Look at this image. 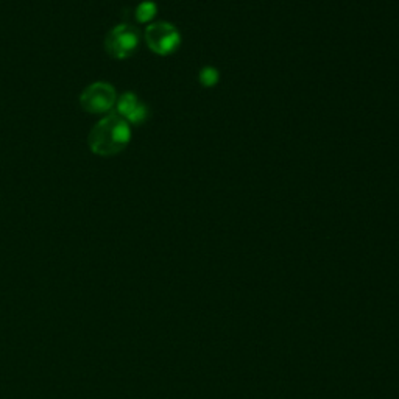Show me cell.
<instances>
[{
  "label": "cell",
  "mask_w": 399,
  "mask_h": 399,
  "mask_svg": "<svg viewBox=\"0 0 399 399\" xmlns=\"http://www.w3.org/2000/svg\"><path fill=\"white\" fill-rule=\"evenodd\" d=\"M131 140L130 123L113 113L101 119L92 128L88 137V144L92 153L99 156H114L123 152Z\"/></svg>",
  "instance_id": "1"
},
{
  "label": "cell",
  "mask_w": 399,
  "mask_h": 399,
  "mask_svg": "<svg viewBox=\"0 0 399 399\" xmlns=\"http://www.w3.org/2000/svg\"><path fill=\"white\" fill-rule=\"evenodd\" d=\"M145 43L148 49L161 57H169L181 45V35L175 26L169 22H154L145 30Z\"/></svg>",
  "instance_id": "2"
},
{
  "label": "cell",
  "mask_w": 399,
  "mask_h": 399,
  "mask_svg": "<svg viewBox=\"0 0 399 399\" xmlns=\"http://www.w3.org/2000/svg\"><path fill=\"white\" fill-rule=\"evenodd\" d=\"M139 47V33L130 23H120L114 27L105 39V49L109 57L125 60L135 55Z\"/></svg>",
  "instance_id": "3"
},
{
  "label": "cell",
  "mask_w": 399,
  "mask_h": 399,
  "mask_svg": "<svg viewBox=\"0 0 399 399\" xmlns=\"http://www.w3.org/2000/svg\"><path fill=\"white\" fill-rule=\"evenodd\" d=\"M117 101L116 89L111 84L97 82L88 86L82 94L80 105L86 113L91 114H101L111 111L113 106Z\"/></svg>",
  "instance_id": "4"
},
{
  "label": "cell",
  "mask_w": 399,
  "mask_h": 399,
  "mask_svg": "<svg viewBox=\"0 0 399 399\" xmlns=\"http://www.w3.org/2000/svg\"><path fill=\"white\" fill-rule=\"evenodd\" d=\"M117 114L130 125H140L148 119V108L136 94L125 92L116 101Z\"/></svg>",
  "instance_id": "5"
},
{
  "label": "cell",
  "mask_w": 399,
  "mask_h": 399,
  "mask_svg": "<svg viewBox=\"0 0 399 399\" xmlns=\"http://www.w3.org/2000/svg\"><path fill=\"white\" fill-rule=\"evenodd\" d=\"M156 14H158V6H156L154 2H150V0L139 4L135 11L137 22H150L154 19Z\"/></svg>",
  "instance_id": "6"
},
{
  "label": "cell",
  "mask_w": 399,
  "mask_h": 399,
  "mask_svg": "<svg viewBox=\"0 0 399 399\" xmlns=\"http://www.w3.org/2000/svg\"><path fill=\"white\" fill-rule=\"evenodd\" d=\"M220 80V74L215 67H203L200 72V83L205 86V88H213Z\"/></svg>",
  "instance_id": "7"
}]
</instances>
